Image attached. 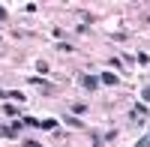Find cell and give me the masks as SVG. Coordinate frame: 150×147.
Returning <instances> with one entry per match:
<instances>
[{"label": "cell", "mask_w": 150, "mask_h": 147, "mask_svg": "<svg viewBox=\"0 0 150 147\" xmlns=\"http://www.w3.org/2000/svg\"><path fill=\"white\" fill-rule=\"evenodd\" d=\"M75 81H78V84H81V87H84L87 93L99 90V75H90V72H78V75H75Z\"/></svg>", "instance_id": "6da1fadb"}, {"label": "cell", "mask_w": 150, "mask_h": 147, "mask_svg": "<svg viewBox=\"0 0 150 147\" xmlns=\"http://www.w3.org/2000/svg\"><path fill=\"white\" fill-rule=\"evenodd\" d=\"M27 84H36V87H42L45 93H54V84L45 81V78H39V75H27Z\"/></svg>", "instance_id": "7a4b0ae2"}, {"label": "cell", "mask_w": 150, "mask_h": 147, "mask_svg": "<svg viewBox=\"0 0 150 147\" xmlns=\"http://www.w3.org/2000/svg\"><path fill=\"white\" fill-rule=\"evenodd\" d=\"M99 84H108V87H117V84H120V75H117V72H99Z\"/></svg>", "instance_id": "3957f363"}, {"label": "cell", "mask_w": 150, "mask_h": 147, "mask_svg": "<svg viewBox=\"0 0 150 147\" xmlns=\"http://www.w3.org/2000/svg\"><path fill=\"white\" fill-rule=\"evenodd\" d=\"M57 126H60L57 117H45V120H39V129H57Z\"/></svg>", "instance_id": "277c9868"}, {"label": "cell", "mask_w": 150, "mask_h": 147, "mask_svg": "<svg viewBox=\"0 0 150 147\" xmlns=\"http://www.w3.org/2000/svg\"><path fill=\"white\" fill-rule=\"evenodd\" d=\"M18 135V129H12V126H3L0 123V138H15Z\"/></svg>", "instance_id": "5b68a950"}, {"label": "cell", "mask_w": 150, "mask_h": 147, "mask_svg": "<svg viewBox=\"0 0 150 147\" xmlns=\"http://www.w3.org/2000/svg\"><path fill=\"white\" fill-rule=\"evenodd\" d=\"M63 123H69V126H75V129H84V123H81V120H75V114H66Z\"/></svg>", "instance_id": "8992f818"}, {"label": "cell", "mask_w": 150, "mask_h": 147, "mask_svg": "<svg viewBox=\"0 0 150 147\" xmlns=\"http://www.w3.org/2000/svg\"><path fill=\"white\" fill-rule=\"evenodd\" d=\"M9 99H15V102H27V96H24L21 90H9Z\"/></svg>", "instance_id": "52a82bcc"}, {"label": "cell", "mask_w": 150, "mask_h": 147, "mask_svg": "<svg viewBox=\"0 0 150 147\" xmlns=\"http://www.w3.org/2000/svg\"><path fill=\"white\" fill-rule=\"evenodd\" d=\"M48 69H51V66H48L45 60H36V72H39V75H48Z\"/></svg>", "instance_id": "ba28073f"}, {"label": "cell", "mask_w": 150, "mask_h": 147, "mask_svg": "<svg viewBox=\"0 0 150 147\" xmlns=\"http://www.w3.org/2000/svg\"><path fill=\"white\" fill-rule=\"evenodd\" d=\"M57 51H63V54H69V51H75V48H72L69 42H63V39H60V42H57Z\"/></svg>", "instance_id": "9c48e42d"}, {"label": "cell", "mask_w": 150, "mask_h": 147, "mask_svg": "<svg viewBox=\"0 0 150 147\" xmlns=\"http://www.w3.org/2000/svg\"><path fill=\"white\" fill-rule=\"evenodd\" d=\"M84 111H87L84 102H72V114H84Z\"/></svg>", "instance_id": "30bf717a"}, {"label": "cell", "mask_w": 150, "mask_h": 147, "mask_svg": "<svg viewBox=\"0 0 150 147\" xmlns=\"http://www.w3.org/2000/svg\"><path fill=\"white\" fill-rule=\"evenodd\" d=\"M135 60H138V63H141V66H147V63H150V54H147V51H141V54H138V57H135Z\"/></svg>", "instance_id": "8fae6325"}, {"label": "cell", "mask_w": 150, "mask_h": 147, "mask_svg": "<svg viewBox=\"0 0 150 147\" xmlns=\"http://www.w3.org/2000/svg\"><path fill=\"white\" fill-rule=\"evenodd\" d=\"M3 114H6V117H15L18 111H15V105H3Z\"/></svg>", "instance_id": "7c38bea8"}, {"label": "cell", "mask_w": 150, "mask_h": 147, "mask_svg": "<svg viewBox=\"0 0 150 147\" xmlns=\"http://www.w3.org/2000/svg\"><path fill=\"white\" fill-rule=\"evenodd\" d=\"M105 144H108V138H105V135H96V141H93V147H105Z\"/></svg>", "instance_id": "4fadbf2b"}, {"label": "cell", "mask_w": 150, "mask_h": 147, "mask_svg": "<svg viewBox=\"0 0 150 147\" xmlns=\"http://www.w3.org/2000/svg\"><path fill=\"white\" fill-rule=\"evenodd\" d=\"M135 147H150V132H147V135H144V138H141L138 144H135Z\"/></svg>", "instance_id": "5bb4252c"}, {"label": "cell", "mask_w": 150, "mask_h": 147, "mask_svg": "<svg viewBox=\"0 0 150 147\" xmlns=\"http://www.w3.org/2000/svg\"><path fill=\"white\" fill-rule=\"evenodd\" d=\"M141 99H147V102H150V87H144V90H141Z\"/></svg>", "instance_id": "9a60e30c"}, {"label": "cell", "mask_w": 150, "mask_h": 147, "mask_svg": "<svg viewBox=\"0 0 150 147\" xmlns=\"http://www.w3.org/2000/svg\"><path fill=\"white\" fill-rule=\"evenodd\" d=\"M6 18H9V12H6L3 6H0V21H6Z\"/></svg>", "instance_id": "2e32d148"}, {"label": "cell", "mask_w": 150, "mask_h": 147, "mask_svg": "<svg viewBox=\"0 0 150 147\" xmlns=\"http://www.w3.org/2000/svg\"><path fill=\"white\" fill-rule=\"evenodd\" d=\"M24 147H42L39 141H24Z\"/></svg>", "instance_id": "e0dca14e"}, {"label": "cell", "mask_w": 150, "mask_h": 147, "mask_svg": "<svg viewBox=\"0 0 150 147\" xmlns=\"http://www.w3.org/2000/svg\"><path fill=\"white\" fill-rule=\"evenodd\" d=\"M0 54H3V51H0Z\"/></svg>", "instance_id": "ac0fdd59"}]
</instances>
